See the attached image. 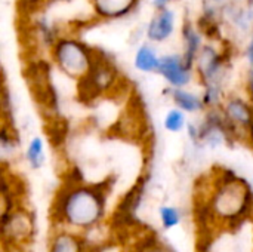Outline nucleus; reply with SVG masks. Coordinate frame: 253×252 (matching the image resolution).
<instances>
[{
    "mask_svg": "<svg viewBox=\"0 0 253 252\" xmlns=\"http://www.w3.org/2000/svg\"><path fill=\"white\" fill-rule=\"evenodd\" d=\"M168 91L170 92V100L175 107L184 110L187 114H196L206 108L202 94H196L187 88H169Z\"/></svg>",
    "mask_w": 253,
    "mask_h": 252,
    "instance_id": "obj_12",
    "label": "nucleus"
},
{
    "mask_svg": "<svg viewBox=\"0 0 253 252\" xmlns=\"http://www.w3.org/2000/svg\"><path fill=\"white\" fill-rule=\"evenodd\" d=\"M90 245L83 233L64 229L53 227V232L49 236L47 252H90Z\"/></svg>",
    "mask_w": 253,
    "mask_h": 252,
    "instance_id": "obj_10",
    "label": "nucleus"
},
{
    "mask_svg": "<svg viewBox=\"0 0 253 252\" xmlns=\"http://www.w3.org/2000/svg\"><path fill=\"white\" fill-rule=\"evenodd\" d=\"M172 0H153V6L156 9H163V7H168L170 4Z\"/></svg>",
    "mask_w": 253,
    "mask_h": 252,
    "instance_id": "obj_21",
    "label": "nucleus"
},
{
    "mask_svg": "<svg viewBox=\"0 0 253 252\" xmlns=\"http://www.w3.org/2000/svg\"><path fill=\"white\" fill-rule=\"evenodd\" d=\"M145 252H175L173 250H170L169 247H166V245H163L162 242L160 244H157L156 247H153L151 250H148V251Z\"/></svg>",
    "mask_w": 253,
    "mask_h": 252,
    "instance_id": "obj_20",
    "label": "nucleus"
},
{
    "mask_svg": "<svg viewBox=\"0 0 253 252\" xmlns=\"http://www.w3.org/2000/svg\"><path fill=\"white\" fill-rule=\"evenodd\" d=\"M159 218L162 223V227L165 230L175 229L181 224L182 221V212L179 208L172 206V205H163L159 208Z\"/></svg>",
    "mask_w": 253,
    "mask_h": 252,
    "instance_id": "obj_17",
    "label": "nucleus"
},
{
    "mask_svg": "<svg viewBox=\"0 0 253 252\" xmlns=\"http://www.w3.org/2000/svg\"><path fill=\"white\" fill-rule=\"evenodd\" d=\"M182 42H184V58L185 61L194 67L196 64V58L200 52V49L203 48V33L200 28L194 27L191 22H185L182 27Z\"/></svg>",
    "mask_w": 253,
    "mask_h": 252,
    "instance_id": "obj_13",
    "label": "nucleus"
},
{
    "mask_svg": "<svg viewBox=\"0 0 253 252\" xmlns=\"http://www.w3.org/2000/svg\"><path fill=\"white\" fill-rule=\"evenodd\" d=\"M213 226L237 227L251 218L253 212V190L251 183L231 169H219L209 183L208 198H202Z\"/></svg>",
    "mask_w": 253,
    "mask_h": 252,
    "instance_id": "obj_2",
    "label": "nucleus"
},
{
    "mask_svg": "<svg viewBox=\"0 0 253 252\" xmlns=\"http://www.w3.org/2000/svg\"><path fill=\"white\" fill-rule=\"evenodd\" d=\"M203 252H209V251H203Z\"/></svg>",
    "mask_w": 253,
    "mask_h": 252,
    "instance_id": "obj_24",
    "label": "nucleus"
},
{
    "mask_svg": "<svg viewBox=\"0 0 253 252\" xmlns=\"http://www.w3.org/2000/svg\"><path fill=\"white\" fill-rule=\"evenodd\" d=\"M90 252H107V251H105V248H104V247H101V248H96V250H93V251H90Z\"/></svg>",
    "mask_w": 253,
    "mask_h": 252,
    "instance_id": "obj_23",
    "label": "nucleus"
},
{
    "mask_svg": "<svg viewBox=\"0 0 253 252\" xmlns=\"http://www.w3.org/2000/svg\"><path fill=\"white\" fill-rule=\"evenodd\" d=\"M49 53L56 68L76 82L90 71L96 59L95 48L71 36H59Z\"/></svg>",
    "mask_w": 253,
    "mask_h": 252,
    "instance_id": "obj_3",
    "label": "nucleus"
},
{
    "mask_svg": "<svg viewBox=\"0 0 253 252\" xmlns=\"http://www.w3.org/2000/svg\"><path fill=\"white\" fill-rule=\"evenodd\" d=\"M36 235L34 215L18 205L16 208L1 212V238L4 248L19 250L28 245Z\"/></svg>",
    "mask_w": 253,
    "mask_h": 252,
    "instance_id": "obj_6",
    "label": "nucleus"
},
{
    "mask_svg": "<svg viewBox=\"0 0 253 252\" xmlns=\"http://www.w3.org/2000/svg\"><path fill=\"white\" fill-rule=\"evenodd\" d=\"M157 74L165 79L169 88H187L191 83L196 70L185 61L182 53H166L160 58Z\"/></svg>",
    "mask_w": 253,
    "mask_h": 252,
    "instance_id": "obj_8",
    "label": "nucleus"
},
{
    "mask_svg": "<svg viewBox=\"0 0 253 252\" xmlns=\"http://www.w3.org/2000/svg\"><path fill=\"white\" fill-rule=\"evenodd\" d=\"M93 15L99 19H120L135 10L139 0H89Z\"/></svg>",
    "mask_w": 253,
    "mask_h": 252,
    "instance_id": "obj_11",
    "label": "nucleus"
},
{
    "mask_svg": "<svg viewBox=\"0 0 253 252\" xmlns=\"http://www.w3.org/2000/svg\"><path fill=\"white\" fill-rule=\"evenodd\" d=\"M246 59L251 65V68H253V30L251 33V37H249V42H248V46H246Z\"/></svg>",
    "mask_w": 253,
    "mask_h": 252,
    "instance_id": "obj_19",
    "label": "nucleus"
},
{
    "mask_svg": "<svg viewBox=\"0 0 253 252\" xmlns=\"http://www.w3.org/2000/svg\"><path fill=\"white\" fill-rule=\"evenodd\" d=\"M160 58L159 52L151 43H142L138 46L135 55H133V67L139 73H157L159 65H160Z\"/></svg>",
    "mask_w": 253,
    "mask_h": 252,
    "instance_id": "obj_14",
    "label": "nucleus"
},
{
    "mask_svg": "<svg viewBox=\"0 0 253 252\" xmlns=\"http://www.w3.org/2000/svg\"><path fill=\"white\" fill-rule=\"evenodd\" d=\"M50 62L43 58H34L27 61L22 76L25 77L28 91L39 105V110L46 116V119L58 116V94L53 86L50 74Z\"/></svg>",
    "mask_w": 253,
    "mask_h": 252,
    "instance_id": "obj_4",
    "label": "nucleus"
},
{
    "mask_svg": "<svg viewBox=\"0 0 253 252\" xmlns=\"http://www.w3.org/2000/svg\"><path fill=\"white\" fill-rule=\"evenodd\" d=\"M156 10L157 12L147 24L145 36L150 43H163L168 42L176 30V12L170 6Z\"/></svg>",
    "mask_w": 253,
    "mask_h": 252,
    "instance_id": "obj_9",
    "label": "nucleus"
},
{
    "mask_svg": "<svg viewBox=\"0 0 253 252\" xmlns=\"http://www.w3.org/2000/svg\"><path fill=\"white\" fill-rule=\"evenodd\" d=\"M246 141H248V143H249V144L253 147V120H252V123H251V126H249V129H248Z\"/></svg>",
    "mask_w": 253,
    "mask_h": 252,
    "instance_id": "obj_22",
    "label": "nucleus"
},
{
    "mask_svg": "<svg viewBox=\"0 0 253 252\" xmlns=\"http://www.w3.org/2000/svg\"><path fill=\"white\" fill-rule=\"evenodd\" d=\"M110 189L108 181L90 184L70 172L68 180L58 190L52 203L53 227L70 229L83 235L98 229L107 214Z\"/></svg>",
    "mask_w": 253,
    "mask_h": 252,
    "instance_id": "obj_1",
    "label": "nucleus"
},
{
    "mask_svg": "<svg viewBox=\"0 0 253 252\" xmlns=\"http://www.w3.org/2000/svg\"><path fill=\"white\" fill-rule=\"evenodd\" d=\"M246 97L253 104V68L248 71V76H246Z\"/></svg>",
    "mask_w": 253,
    "mask_h": 252,
    "instance_id": "obj_18",
    "label": "nucleus"
},
{
    "mask_svg": "<svg viewBox=\"0 0 253 252\" xmlns=\"http://www.w3.org/2000/svg\"><path fill=\"white\" fill-rule=\"evenodd\" d=\"M120 85V71L107 53L96 49V59L90 71L77 80V97L82 102H92L114 92Z\"/></svg>",
    "mask_w": 253,
    "mask_h": 252,
    "instance_id": "obj_5",
    "label": "nucleus"
},
{
    "mask_svg": "<svg viewBox=\"0 0 253 252\" xmlns=\"http://www.w3.org/2000/svg\"><path fill=\"white\" fill-rule=\"evenodd\" d=\"M188 126L187 113L178 107L170 108L163 117V128L170 134H179Z\"/></svg>",
    "mask_w": 253,
    "mask_h": 252,
    "instance_id": "obj_16",
    "label": "nucleus"
},
{
    "mask_svg": "<svg viewBox=\"0 0 253 252\" xmlns=\"http://www.w3.org/2000/svg\"><path fill=\"white\" fill-rule=\"evenodd\" d=\"M24 157L31 169H40L46 162V143L44 138L40 135L31 137L27 143Z\"/></svg>",
    "mask_w": 253,
    "mask_h": 252,
    "instance_id": "obj_15",
    "label": "nucleus"
},
{
    "mask_svg": "<svg viewBox=\"0 0 253 252\" xmlns=\"http://www.w3.org/2000/svg\"><path fill=\"white\" fill-rule=\"evenodd\" d=\"M219 108L224 116L230 137L246 140L248 129L253 120V104L249 101V98L239 95L225 97Z\"/></svg>",
    "mask_w": 253,
    "mask_h": 252,
    "instance_id": "obj_7",
    "label": "nucleus"
}]
</instances>
